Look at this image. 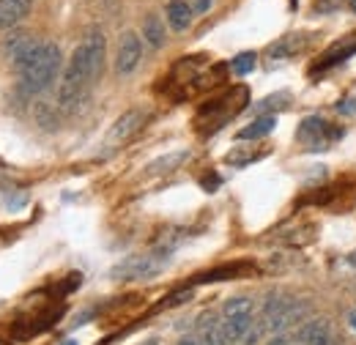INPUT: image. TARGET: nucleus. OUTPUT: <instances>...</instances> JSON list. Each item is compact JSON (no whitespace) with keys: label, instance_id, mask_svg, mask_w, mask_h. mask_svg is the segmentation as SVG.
Wrapping results in <instances>:
<instances>
[{"label":"nucleus","instance_id":"f257e3e1","mask_svg":"<svg viewBox=\"0 0 356 345\" xmlns=\"http://www.w3.org/2000/svg\"><path fill=\"white\" fill-rule=\"evenodd\" d=\"M104 55H107V39L102 33V28H90L83 36V42L74 47L60 86H58V104L63 110H72L74 104H80L88 93V88L99 80L102 66H104Z\"/></svg>","mask_w":356,"mask_h":345},{"label":"nucleus","instance_id":"f03ea898","mask_svg":"<svg viewBox=\"0 0 356 345\" xmlns=\"http://www.w3.org/2000/svg\"><path fill=\"white\" fill-rule=\"evenodd\" d=\"M60 69H63L60 47L52 42H44L42 55H39L25 72H19V88H22V93H25V96H39V93H44L47 88L58 80Z\"/></svg>","mask_w":356,"mask_h":345},{"label":"nucleus","instance_id":"7ed1b4c3","mask_svg":"<svg viewBox=\"0 0 356 345\" xmlns=\"http://www.w3.org/2000/svg\"><path fill=\"white\" fill-rule=\"evenodd\" d=\"M170 252H173V247H159L154 252L127 258L121 266L113 268V277L115 280H151L170 266Z\"/></svg>","mask_w":356,"mask_h":345},{"label":"nucleus","instance_id":"20e7f679","mask_svg":"<svg viewBox=\"0 0 356 345\" xmlns=\"http://www.w3.org/2000/svg\"><path fill=\"white\" fill-rule=\"evenodd\" d=\"M140 61H143V39L134 31L121 33L118 52H115V74H121V77L132 74L134 69L140 66Z\"/></svg>","mask_w":356,"mask_h":345},{"label":"nucleus","instance_id":"39448f33","mask_svg":"<svg viewBox=\"0 0 356 345\" xmlns=\"http://www.w3.org/2000/svg\"><path fill=\"white\" fill-rule=\"evenodd\" d=\"M195 335L200 337L203 345H230L225 337L222 329V318L214 312V310H206L197 315V323H195Z\"/></svg>","mask_w":356,"mask_h":345},{"label":"nucleus","instance_id":"423d86ee","mask_svg":"<svg viewBox=\"0 0 356 345\" xmlns=\"http://www.w3.org/2000/svg\"><path fill=\"white\" fill-rule=\"evenodd\" d=\"M291 340L296 345H321V343H326V340H332V326H329L326 318H310V321H305V323L293 332Z\"/></svg>","mask_w":356,"mask_h":345},{"label":"nucleus","instance_id":"0eeeda50","mask_svg":"<svg viewBox=\"0 0 356 345\" xmlns=\"http://www.w3.org/2000/svg\"><path fill=\"white\" fill-rule=\"evenodd\" d=\"M145 118H148V113L143 110V107H132V110H127L115 124H113V129H110V143H124V140H129L134 131H140V127L145 124Z\"/></svg>","mask_w":356,"mask_h":345},{"label":"nucleus","instance_id":"6e6552de","mask_svg":"<svg viewBox=\"0 0 356 345\" xmlns=\"http://www.w3.org/2000/svg\"><path fill=\"white\" fill-rule=\"evenodd\" d=\"M31 6H33V0H0V31L17 28L28 17Z\"/></svg>","mask_w":356,"mask_h":345},{"label":"nucleus","instance_id":"1a4fd4ad","mask_svg":"<svg viewBox=\"0 0 356 345\" xmlns=\"http://www.w3.org/2000/svg\"><path fill=\"white\" fill-rule=\"evenodd\" d=\"M329 131V124L326 121H321V118H305L302 121V127H299V140H305V143H310L312 151H323L326 148V140H323V134Z\"/></svg>","mask_w":356,"mask_h":345},{"label":"nucleus","instance_id":"9d476101","mask_svg":"<svg viewBox=\"0 0 356 345\" xmlns=\"http://www.w3.org/2000/svg\"><path fill=\"white\" fill-rule=\"evenodd\" d=\"M255 326V315H238V318H222L225 337L230 345H241L247 332Z\"/></svg>","mask_w":356,"mask_h":345},{"label":"nucleus","instance_id":"9b49d317","mask_svg":"<svg viewBox=\"0 0 356 345\" xmlns=\"http://www.w3.org/2000/svg\"><path fill=\"white\" fill-rule=\"evenodd\" d=\"M165 14H168V25H170L173 31H178V33H184V31L192 25V17H195L192 6L184 3V0H170Z\"/></svg>","mask_w":356,"mask_h":345},{"label":"nucleus","instance_id":"f8f14e48","mask_svg":"<svg viewBox=\"0 0 356 345\" xmlns=\"http://www.w3.org/2000/svg\"><path fill=\"white\" fill-rule=\"evenodd\" d=\"M143 39H145V44H148L151 49H162V47H165V39H168V33H165L162 17H156V14H148V17L143 19Z\"/></svg>","mask_w":356,"mask_h":345},{"label":"nucleus","instance_id":"ddd939ff","mask_svg":"<svg viewBox=\"0 0 356 345\" xmlns=\"http://www.w3.org/2000/svg\"><path fill=\"white\" fill-rule=\"evenodd\" d=\"M189 159V151L186 148H181V151H170V154H165V157H159V159H154L145 170L151 172V175H165V172H173L178 170L184 162Z\"/></svg>","mask_w":356,"mask_h":345},{"label":"nucleus","instance_id":"4468645a","mask_svg":"<svg viewBox=\"0 0 356 345\" xmlns=\"http://www.w3.org/2000/svg\"><path fill=\"white\" fill-rule=\"evenodd\" d=\"M274 127H277V118H274V115H261V118H255L250 127H244L236 137H238V140H258V137H266Z\"/></svg>","mask_w":356,"mask_h":345},{"label":"nucleus","instance_id":"2eb2a0df","mask_svg":"<svg viewBox=\"0 0 356 345\" xmlns=\"http://www.w3.org/2000/svg\"><path fill=\"white\" fill-rule=\"evenodd\" d=\"M238 315H255V304L247 296H233L222 304V318H238Z\"/></svg>","mask_w":356,"mask_h":345},{"label":"nucleus","instance_id":"dca6fc26","mask_svg":"<svg viewBox=\"0 0 356 345\" xmlns=\"http://www.w3.org/2000/svg\"><path fill=\"white\" fill-rule=\"evenodd\" d=\"M255 61H258V55L255 52H241V55H236L233 61H230V69L236 72V74H250L252 69H255Z\"/></svg>","mask_w":356,"mask_h":345},{"label":"nucleus","instance_id":"f3484780","mask_svg":"<svg viewBox=\"0 0 356 345\" xmlns=\"http://www.w3.org/2000/svg\"><path fill=\"white\" fill-rule=\"evenodd\" d=\"M28 39H31L28 33H14V36H8V39L3 42V52H6V58H8V61H14V58H17V52L28 44Z\"/></svg>","mask_w":356,"mask_h":345},{"label":"nucleus","instance_id":"a211bd4d","mask_svg":"<svg viewBox=\"0 0 356 345\" xmlns=\"http://www.w3.org/2000/svg\"><path fill=\"white\" fill-rule=\"evenodd\" d=\"M264 332H266V329H264V323H261V321H255V326L247 332V337L241 340V345H258L261 343V337H264Z\"/></svg>","mask_w":356,"mask_h":345},{"label":"nucleus","instance_id":"6ab92c4d","mask_svg":"<svg viewBox=\"0 0 356 345\" xmlns=\"http://www.w3.org/2000/svg\"><path fill=\"white\" fill-rule=\"evenodd\" d=\"M186 299H192V288H186V291H178V294H173L170 299H165V304H168V307H176V304L186 302Z\"/></svg>","mask_w":356,"mask_h":345},{"label":"nucleus","instance_id":"aec40b11","mask_svg":"<svg viewBox=\"0 0 356 345\" xmlns=\"http://www.w3.org/2000/svg\"><path fill=\"white\" fill-rule=\"evenodd\" d=\"M189 6H192V11H195V14H206V11L211 8V0H192Z\"/></svg>","mask_w":356,"mask_h":345},{"label":"nucleus","instance_id":"412c9836","mask_svg":"<svg viewBox=\"0 0 356 345\" xmlns=\"http://www.w3.org/2000/svg\"><path fill=\"white\" fill-rule=\"evenodd\" d=\"M340 113H356V99H346V102H340Z\"/></svg>","mask_w":356,"mask_h":345},{"label":"nucleus","instance_id":"4be33fe9","mask_svg":"<svg viewBox=\"0 0 356 345\" xmlns=\"http://www.w3.org/2000/svg\"><path fill=\"white\" fill-rule=\"evenodd\" d=\"M178 345H203V343H200V337H197V335H184V337L178 340Z\"/></svg>","mask_w":356,"mask_h":345},{"label":"nucleus","instance_id":"5701e85b","mask_svg":"<svg viewBox=\"0 0 356 345\" xmlns=\"http://www.w3.org/2000/svg\"><path fill=\"white\" fill-rule=\"evenodd\" d=\"M266 345H291V337L288 335H274Z\"/></svg>","mask_w":356,"mask_h":345},{"label":"nucleus","instance_id":"b1692460","mask_svg":"<svg viewBox=\"0 0 356 345\" xmlns=\"http://www.w3.org/2000/svg\"><path fill=\"white\" fill-rule=\"evenodd\" d=\"M348 326H351V329H356V307L348 312Z\"/></svg>","mask_w":356,"mask_h":345},{"label":"nucleus","instance_id":"393cba45","mask_svg":"<svg viewBox=\"0 0 356 345\" xmlns=\"http://www.w3.org/2000/svg\"><path fill=\"white\" fill-rule=\"evenodd\" d=\"M348 263H351V266L356 268V252H351V258H348Z\"/></svg>","mask_w":356,"mask_h":345},{"label":"nucleus","instance_id":"a878e982","mask_svg":"<svg viewBox=\"0 0 356 345\" xmlns=\"http://www.w3.org/2000/svg\"><path fill=\"white\" fill-rule=\"evenodd\" d=\"M60 345H80V343H77V340H63Z\"/></svg>","mask_w":356,"mask_h":345},{"label":"nucleus","instance_id":"bb28decb","mask_svg":"<svg viewBox=\"0 0 356 345\" xmlns=\"http://www.w3.org/2000/svg\"><path fill=\"white\" fill-rule=\"evenodd\" d=\"M143 345H159V343H156V340H145Z\"/></svg>","mask_w":356,"mask_h":345},{"label":"nucleus","instance_id":"cd10ccee","mask_svg":"<svg viewBox=\"0 0 356 345\" xmlns=\"http://www.w3.org/2000/svg\"><path fill=\"white\" fill-rule=\"evenodd\" d=\"M351 11L356 14V0H351Z\"/></svg>","mask_w":356,"mask_h":345},{"label":"nucleus","instance_id":"c85d7f7f","mask_svg":"<svg viewBox=\"0 0 356 345\" xmlns=\"http://www.w3.org/2000/svg\"><path fill=\"white\" fill-rule=\"evenodd\" d=\"M321 345H334V337H332V340H326V343H321Z\"/></svg>","mask_w":356,"mask_h":345},{"label":"nucleus","instance_id":"c756f323","mask_svg":"<svg viewBox=\"0 0 356 345\" xmlns=\"http://www.w3.org/2000/svg\"><path fill=\"white\" fill-rule=\"evenodd\" d=\"M0 345H6V343H0Z\"/></svg>","mask_w":356,"mask_h":345}]
</instances>
